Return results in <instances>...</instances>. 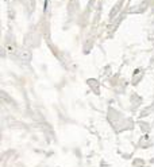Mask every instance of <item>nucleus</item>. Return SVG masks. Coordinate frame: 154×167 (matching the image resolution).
<instances>
[{
  "label": "nucleus",
  "mask_w": 154,
  "mask_h": 167,
  "mask_svg": "<svg viewBox=\"0 0 154 167\" xmlns=\"http://www.w3.org/2000/svg\"><path fill=\"white\" fill-rule=\"evenodd\" d=\"M18 55H19V58L22 59V61H30L31 58V54H30V51L26 50V49H22V50H18Z\"/></svg>",
  "instance_id": "nucleus-1"
},
{
  "label": "nucleus",
  "mask_w": 154,
  "mask_h": 167,
  "mask_svg": "<svg viewBox=\"0 0 154 167\" xmlns=\"http://www.w3.org/2000/svg\"><path fill=\"white\" fill-rule=\"evenodd\" d=\"M6 50L8 51V54H12V55H15V54H18V49H16V46L14 43H10L8 42L6 44Z\"/></svg>",
  "instance_id": "nucleus-2"
}]
</instances>
